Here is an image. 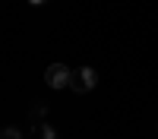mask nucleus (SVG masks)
I'll return each instance as SVG.
<instances>
[{
    "label": "nucleus",
    "mask_w": 158,
    "mask_h": 139,
    "mask_svg": "<svg viewBox=\"0 0 158 139\" xmlns=\"http://www.w3.org/2000/svg\"><path fill=\"white\" fill-rule=\"evenodd\" d=\"M41 114H48V108H44V104H35V111H32V117H35V120H41Z\"/></svg>",
    "instance_id": "obj_5"
},
{
    "label": "nucleus",
    "mask_w": 158,
    "mask_h": 139,
    "mask_svg": "<svg viewBox=\"0 0 158 139\" xmlns=\"http://www.w3.org/2000/svg\"><path fill=\"white\" fill-rule=\"evenodd\" d=\"M29 3H32V6H41V3H48V0H29Z\"/></svg>",
    "instance_id": "obj_6"
},
{
    "label": "nucleus",
    "mask_w": 158,
    "mask_h": 139,
    "mask_svg": "<svg viewBox=\"0 0 158 139\" xmlns=\"http://www.w3.org/2000/svg\"><path fill=\"white\" fill-rule=\"evenodd\" d=\"M0 139H22V133L16 130V126H6V130L0 133Z\"/></svg>",
    "instance_id": "obj_4"
},
{
    "label": "nucleus",
    "mask_w": 158,
    "mask_h": 139,
    "mask_svg": "<svg viewBox=\"0 0 158 139\" xmlns=\"http://www.w3.org/2000/svg\"><path fill=\"white\" fill-rule=\"evenodd\" d=\"M44 82H48L51 88H67V85L73 82V70L67 67V63H51L48 73H44Z\"/></svg>",
    "instance_id": "obj_2"
},
{
    "label": "nucleus",
    "mask_w": 158,
    "mask_h": 139,
    "mask_svg": "<svg viewBox=\"0 0 158 139\" xmlns=\"http://www.w3.org/2000/svg\"><path fill=\"white\" fill-rule=\"evenodd\" d=\"M95 85H98V73L92 70V67H79V70H73V82H70L73 92L85 95V92H92Z\"/></svg>",
    "instance_id": "obj_1"
},
{
    "label": "nucleus",
    "mask_w": 158,
    "mask_h": 139,
    "mask_svg": "<svg viewBox=\"0 0 158 139\" xmlns=\"http://www.w3.org/2000/svg\"><path fill=\"white\" fill-rule=\"evenodd\" d=\"M38 139H57V130H54V126H38Z\"/></svg>",
    "instance_id": "obj_3"
}]
</instances>
